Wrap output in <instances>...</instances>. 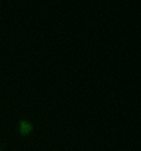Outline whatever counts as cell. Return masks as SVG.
<instances>
[{"label":"cell","instance_id":"1","mask_svg":"<svg viewBox=\"0 0 141 151\" xmlns=\"http://www.w3.org/2000/svg\"><path fill=\"white\" fill-rule=\"evenodd\" d=\"M16 132L21 138H27L34 132V122H31L30 119H21L16 125Z\"/></svg>","mask_w":141,"mask_h":151},{"label":"cell","instance_id":"2","mask_svg":"<svg viewBox=\"0 0 141 151\" xmlns=\"http://www.w3.org/2000/svg\"><path fill=\"white\" fill-rule=\"evenodd\" d=\"M7 147H9V138L4 137V138L0 141V151H7Z\"/></svg>","mask_w":141,"mask_h":151}]
</instances>
